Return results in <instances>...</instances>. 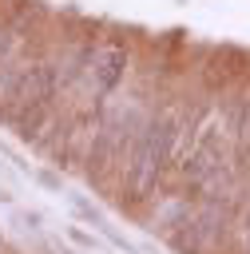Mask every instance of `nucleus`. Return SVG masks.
<instances>
[{"mask_svg": "<svg viewBox=\"0 0 250 254\" xmlns=\"http://www.w3.org/2000/svg\"><path fill=\"white\" fill-rule=\"evenodd\" d=\"M179 119H183V107H171V111H155L139 123L131 147H127V159H123V171H119V183L131 198H151L163 171L175 163V151H179Z\"/></svg>", "mask_w": 250, "mask_h": 254, "instance_id": "obj_1", "label": "nucleus"}, {"mask_svg": "<svg viewBox=\"0 0 250 254\" xmlns=\"http://www.w3.org/2000/svg\"><path fill=\"white\" fill-rule=\"evenodd\" d=\"M56 91H60L56 64H52V60H24V71H20V79H16V87H12L8 103H4L0 119L12 127L20 115H28V111H36V107L52 103V99H56Z\"/></svg>", "mask_w": 250, "mask_h": 254, "instance_id": "obj_2", "label": "nucleus"}, {"mask_svg": "<svg viewBox=\"0 0 250 254\" xmlns=\"http://www.w3.org/2000/svg\"><path fill=\"white\" fill-rule=\"evenodd\" d=\"M123 75H127V52L119 48V44H95L91 48V56H87V64H83V87L95 95V99H103V95H111L119 83H123Z\"/></svg>", "mask_w": 250, "mask_h": 254, "instance_id": "obj_3", "label": "nucleus"}, {"mask_svg": "<svg viewBox=\"0 0 250 254\" xmlns=\"http://www.w3.org/2000/svg\"><path fill=\"white\" fill-rule=\"evenodd\" d=\"M20 71H24V64L12 60V56L0 64V111H4V103H8V95H12V87H16V79H20Z\"/></svg>", "mask_w": 250, "mask_h": 254, "instance_id": "obj_4", "label": "nucleus"}, {"mask_svg": "<svg viewBox=\"0 0 250 254\" xmlns=\"http://www.w3.org/2000/svg\"><path fill=\"white\" fill-rule=\"evenodd\" d=\"M242 254H250V238H246V246H242Z\"/></svg>", "mask_w": 250, "mask_h": 254, "instance_id": "obj_5", "label": "nucleus"}]
</instances>
